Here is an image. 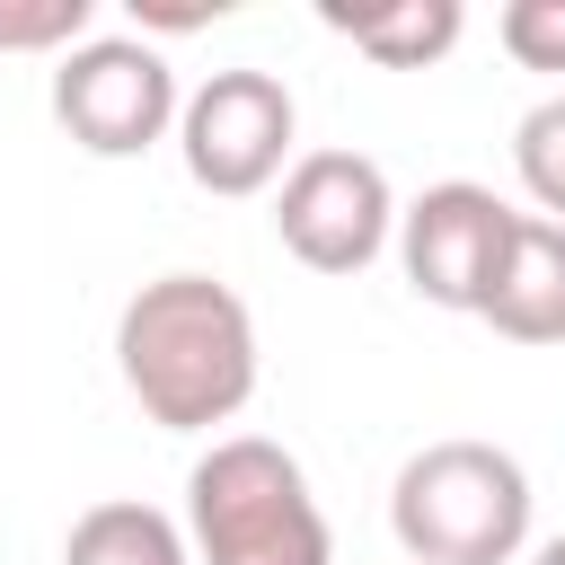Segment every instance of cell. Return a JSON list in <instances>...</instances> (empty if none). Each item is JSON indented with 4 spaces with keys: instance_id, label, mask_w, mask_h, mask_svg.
Wrapping results in <instances>:
<instances>
[{
    "instance_id": "obj_5",
    "label": "cell",
    "mask_w": 565,
    "mask_h": 565,
    "mask_svg": "<svg viewBox=\"0 0 565 565\" xmlns=\"http://www.w3.org/2000/svg\"><path fill=\"white\" fill-rule=\"evenodd\" d=\"M291 132H300V106L274 71H212L185 115H177V150H185V177L203 194H265L291 159Z\"/></svg>"
},
{
    "instance_id": "obj_6",
    "label": "cell",
    "mask_w": 565,
    "mask_h": 565,
    "mask_svg": "<svg viewBox=\"0 0 565 565\" xmlns=\"http://www.w3.org/2000/svg\"><path fill=\"white\" fill-rule=\"evenodd\" d=\"M397 230V194L362 150H300L274 194V238L309 274H362Z\"/></svg>"
},
{
    "instance_id": "obj_13",
    "label": "cell",
    "mask_w": 565,
    "mask_h": 565,
    "mask_svg": "<svg viewBox=\"0 0 565 565\" xmlns=\"http://www.w3.org/2000/svg\"><path fill=\"white\" fill-rule=\"evenodd\" d=\"M494 35L521 71H565V0H503Z\"/></svg>"
},
{
    "instance_id": "obj_8",
    "label": "cell",
    "mask_w": 565,
    "mask_h": 565,
    "mask_svg": "<svg viewBox=\"0 0 565 565\" xmlns=\"http://www.w3.org/2000/svg\"><path fill=\"white\" fill-rule=\"evenodd\" d=\"M477 318L503 344H565V221H539V212L512 221Z\"/></svg>"
},
{
    "instance_id": "obj_10",
    "label": "cell",
    "mask_w": 565,
    "mask_h": 565,
    "mask_svg": "<svg viewBox=\"0 0 565 565\" xmlns=\"http://www.w3.org/2000/svg\"><path fill=\"white\" fill-rule=\"evenodd\" d=\"M62 565H194V547H185V530H177L159 503L115 494V503H88V512L71 521Z\"/></svg>"
},
{
    "instance_id": "obj_2",
    "label": "cell",
    "mask_w": 565,
    "mask_h": 565,
    "mask_svg": "<svg viewBox=\"0 0 565 565\" xmlns=\"http://www.w3.org/2000/svg\"><path fill=\"white\" fill-rule=\"evenodd\" d=\"M185 547L194 565H327V512L300 459L265 433H221L185 477Z\"/></svg>"
},
{
    "instance_id": "obj_7",
    "label": "cell",
    "mask_w": 565,
    "mask_h": 565,
    "mask_svg": "<svg viewBox=\"0 0 565 565\" xmlns=\"http://www.w3.org/2000/svg\"><path fill=\"white\" fill-rule=\"evenodd\" d=\"M512 221H521V212H512L494 185H468V177L424 185V194L397 212V265H406L415 300H433V309H468V318H477V300H486L494 265H503Z\"/></svg>"
},
{
    "instance_id": "obj_1",
    "label": "cell",
    "mask_w": 565,
    "mask_h": 565,
    "mask_svg": "<svg viewBox=\"0 0 565 565\" xmlns=\"http://www.w3.org/2000/svg\"><path fill=\"white\" fill-rule=\"evenodd\" d=\"M115 371L159 433H212L256 397V318L212 274H159L115 318Z\"/></svg>"
},
{
    "instance_id": "obj_3",
    "label": "cell",
    "mask_w": 565,
    "mask_h": 565,
    "mask_svg": "<svg viewBox=\"0 0 565 565\" xmlns=\"http://www.w3.org/2000/svg\"><path fill=\"white\" fill-rule=\"evenodd\" d=\"M388 530L415 565H512L530 547V477L494 441H424L388 486Z\"/></svg>"
},
{
    "instance_id": "obj_11",
    "label": "cell",
    "mask_w": 565,
    "mask_h": 565,
    "mask_svg": "<svg viewBox=\"0 0 565 565\" xmlns=\"http://www.w3.org/2000/svg\"><path fill=\"white\" fill-rule=\"evenodd\" d=\"M512 168H521L539 221H565V97H539L512 124Z\"/></svg>"
},
{
    "instance_id": "obj_14",
    "label": "cell",
    "mask_w": 565,
    "mask_h": 565,
    "mask_svg": "<svg viewBox=\"0 0 565 565\" xmlns=\"http://www.w3.org/2000/svg\"><path fill=\"white\" fill-rule=\"evenodd\" d=\"M530 565H565V539H547V547H539V556H530Z\"/></svg>"
},
{
    "instance_id": "obj_4",
    "label": "cell",
    "mask_w": 565,
    "mask_h": 565,
    "mask_svg": "<svg viewBox=\"0 0 565 565\" xmlns=\"http://www.w3.org/2000/svg\"><path fill=\"white\" fill-rule=\"evenodd\" d=\"M177 115H185L177 71L141 35H88L53 62V124L88 159H141Z\"/></svg>"
},
{
    "instance_id": "obj_12",
    "label": "cell",
    "mask_w": 565,
    "mask_h": 565,
    "mask_svg": "<svg viewBox=\"0 0 565 565\" xmlns=\"http://www.w3.org/2000/svg\"><path fill=\"white\" fill-rule=\"evenodd\" d=\"M97 0H0V53H71L88 44Z\"/></svg>"
},
{
    "instance_id": "obj_9",
    "label": "cell",
    "mask_w": 565,
    "mask_h": 565,
    "mask_svg": "<svg viewBox=\"0 0 565 565\" xmlns=\"http://www.w3.org/2000/svg\"><path fill=\"white\" fill-rule=\"evenodd\" d=\"M318 26L344 35L353 53H371L380 71H424L459 44L468 9L459 0H318Z\"/></svg>"
}]
</instances>
